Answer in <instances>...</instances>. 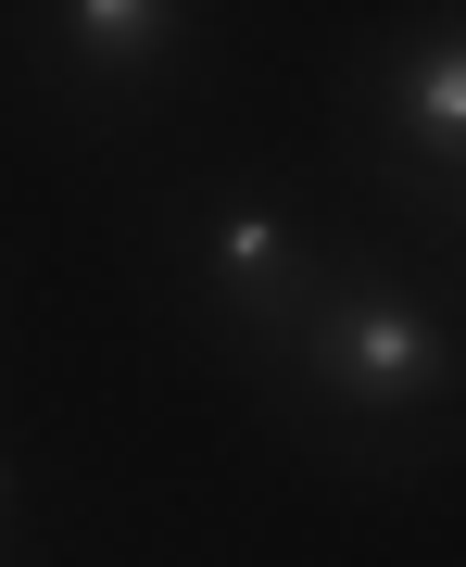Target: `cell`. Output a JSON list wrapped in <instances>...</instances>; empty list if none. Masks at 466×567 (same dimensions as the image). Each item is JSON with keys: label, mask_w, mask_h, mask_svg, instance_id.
I'll use <instances>...</instances> for the list:
<instances>
[{"label": "cell", "mask_w": 466, "mask_h": 567, "mask_svg": "<svg viewBox=\"0 0 466 567\" xmlns=\"http://www.w3.org/2000/svg\"><path fill=\"white\" fill-rule=\"evenodd\" d=\"M290 404L328 416V429H365V442H416V429L454 416L466 391V328L428 303L416 278H391V265H353V278L315 290V316L290 328L278 353Z\"/></svg>", "instance_id": "6da1fadb"}, {"label": "cell", "mask_w": 466, "mask_h": 567, "mask_svg": "<svg viewBox=\"0 0 466 567\" xmlns=\"http://www.w3.org/2000/svg\"><path fill=\"white\" fill-rule=\"evenodd\" d=\"M189 265H203V316L240 353H265V365L290 353V328H303L315 290L341 278V265L290 227V203H265V189H215L203 227H189Z\"/></svg>", "instance_id": "7a4b0ae2"}, {"label": "cell", "mask_w": 466, "mask_h": 567, "mask_svg": "<svg viewBox=\"0 0 466 567\" xmlns=\"http://www.w3.org/2000/svg\"><path fill=\"white\" fill-rule=\"evenodd\" d=\"M365 152L379 177L428 215H466V25L442 39H404L365 89Z\"/></svg>", "instance_id": "3957f363"}, {"label": "cell", "mask_w": 466, "mask_h": 567, "mask_svg": "<svg viewBox=\"0 0 466 567\" xmlns=\"http://www.w3.org/2000/svg\"><path fill=\"white\" fill-rule=\"evenodd\" d=\"M25 51H39L51 89H164L189 51V13L177 0H76V13H25Z\"/></svg>", "instance_id": "277c9868"}, {"label": "cell", "mask_w": 466, "mask_h": 567, "mask_svg": "<svg viewBox=\"0 0 466 567\" xmlns=\"http://www.w3.org/2000/svg\"><path fill=\"white\" fill-rule=\"evenodd\" d=\"M0 505H13V466H0Z\"/></svg>", "instance_id": "5b68a950"}]
</instances>
